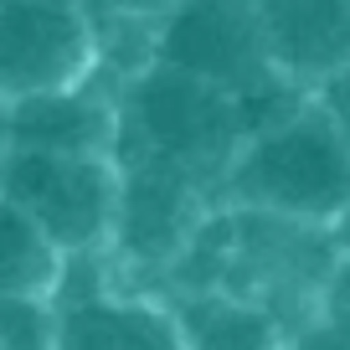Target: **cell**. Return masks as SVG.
I'll use <instances>...</instances> for the list:
<instances>
[{"mask_svg": "<svg viewBox=\"0 0 350 350\" xmlns=\"http://www.w3.org/2000/svg\"><path fill=\"white\" fill-rule=\"evenodd\" d=\"M98 77V0H0L5 103Z\"/></svg>", "mask_w": 350, "mask_h": 350, "instance_id": "cell-5", "label": "cell"}, {"mask_svg": "<svg viewBox=\"0 0 350 350\" xmlns=\"http://www.w3.org/2000/svg\"><path fill=\"white\" fill-rule=\"evenodd\" d=\"M258 11L273 62L304 93L350 62V0H258Z\"/></svg>", "mask_w": 350, "mask_h": 350, "instance_id": "cell-8", "label": "cell"}, {"mask_svg": "<svg viewBox=\"0 0 350 350\" xmlns=\"http://www.w3.org/2000/svg\"><path fill=\"white\" fill-rule=\"evenodd\" d=\"M124 165V211H119V237H113V262L129 273L165 268L175 273L180 258L191 252L196 232L221 206L217 191L201 175L180 170L154 154H119Z\"/></svg>", "mask_w": 350, "mask_h": 350, "instance_id": "cell-6", "label": "cell"}, {"mask_svg": "<svg viewBox=\"0 0 350 350\" xmlns=\"http://www.w3.org/2000/svg\"><path fill=\"white\" fill-rule=\"evenodd\" d=\"M170 309L180 319L186 350H288V329L278 309L258 299L227 294V288H191Z\"/></svg>", "mask_w": 350, "mask_h": 350, "instance_id": "cell-9", "label": "cell"}, {"mask_svg": "<svg viewBox=\"0 0 350 350\" xmlns=\"http://www.w3.org/2000/svg\"><path fill=\"white\" fill-rule=\"evenodd\" d=\"M119 103H124L119 154L170 160L180 170L201 175L221 201V180H227L237 150L252 134L242 98H232V93H221V88L201 83V77L180 72L170 62H154L144 77H134L119 93Z\"/></svg>", "mask_w": 350, "mask_h": 350, "instance_id": "cell-3", "label": "cell"}, {"mask_svg": "<svg viewBox=\"0 0 350 350\" xmlns=\"http://www.w3.org/2000/svg\"><path fill=\"white\" fill-rule=\"evenodd\" d=\"M221 206L335 232L350 206V139L314 93L284 119L247 134L221 180Z\"/></svg>", "mask_w": 350, "mask_h": 350, "instance_id": "cell-1", "label": "cell"}, {"mask_svg": "<svg viewBox=\"0 0 350 350\" xmlns=\"http://www.w3.org/2000/svg\"><path fill=\"white\" fill-rule=\"evenodd\" d=\"M314 98L329 109V119H335L340 129H345V139H350V62L340 67V72H329L325 83L314 88Z\"/></svg>", "mask_w": 350, "mask_h": 350, "instance_id": "cell-12", "label": "cell"}, {"mask_svg": "<svg viewBox=\"0 0 350 350\" xmlns=\"http://www.w3.org/2000/svg\"><path fill=\"white\" fill-rule=\"evenodd\" d=\"M0 273L11 299H57L67 273V252L26 217L21 206H5V242H0Z\"/></svg>", "mask_w": 350, "mask_h": 350, "instance_id": "cell-10", "label": "cell"}, {"mask_svg": "<svg viewBox=\"0 0 350 350\" xmlns=\"http://www.w3.org/2000/svg\"><path fill=\"white\" fill-rule=\"evenodd\" d=\"M5 150L46 154H119L124 150V103L103 77L5 103Z\"/></svg>", "mask_w": 350, "mask_h": 350, "instance_id": "cell-7", "label": "cell"}, {"mask_svg": "<svg viewBox=\"0 0 350 350\" xmlns=\"http://www.w3.org/2000/svg\"><path fill=\"white\" fill-rule=\"evenodd\" d=\"M5 350H57V304L52 299L5 294Z\"/></svg>", "mask_w": 350, "mask_h": 350, "instance_id": "cell-11", "label": "cell"}, {"mask_svg": "<svg viewBox=\"0 0 350 350\" xmlns=\"http://www.w3.org/2000/svg\"><path fill=\"white\" fill-rule=\"evenodd\" d=\"M103 11H124V16H144V21H165L175 5H186V0H98Z\"/></svg>", "mask_w": 350, "mask_h": 350, "instance_id": "cell-13", "label": "cell"}, {"mask_svg": "<svg viewBox=\"0 0 350 350\" xmlns=\"http://www.w3.org/2000/svg\"><path fill=\"white\" fill-rule=\"evenodd\" d=\"M0 186H5V206H21L67 258L113 252L119 211H124L119 154L5 150Z\"/></svg>", "mask_w": 350, "mask_h": 350, "instance_id": "cell-4", "label": "cell"}, {"mask_svg": "<svg viewBox=\"0 0 350 350\" xmlns=\"http://www.w3.org/2000/svg\"><path fill=\"white\" fill-rule=\"evenodd\" d=\"M160 62L242 98L252 134L309 98L273 62L258 0H186L160 21Z\"/></svg>", "mask_w": 350, "mask_h": 350, "instance_id": "cell-2", "label": "cell"}, {"mask_svg": "<svg viewBox=\"0 0 350 350\" xmlns=\"http://www.w3.org/2000/svg\"><path fill=\"white\" fill-rule=\"evenodd\" d=\"M335 242H340V252L350 258V206H345V217L335 221Z\"/></svg>", "mask_w": 350, "mask_h": 350, "instance_id": "cell-14", "label": "cell"}]
</instances>
